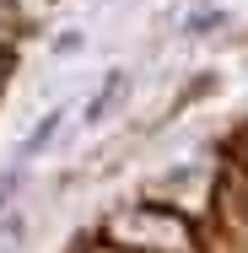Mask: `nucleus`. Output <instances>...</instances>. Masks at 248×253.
<instances>
[{
  "mask_svg": "<svg viewBox=\"0 0 248 253\" xmlns=\"http://www.w3.org/2000/svg\"><path fill=\"white\" fill-rule=\"evenodd\" d=\"M108 248L113 253H199V232L189 215L167 210V205H124L113 221H108Z\"/></svg>",
  "mask_w": 248,
  "mask_h": 253,
  "instance_id": "f257e3e1",
  "label": "nucleus"
},
{
  "mask_svg": "<svg viewBox=\"0 0 248 253\" xmlns=\"http://www.w3.org/2000/svg\"><path fill=\"white\" fill-rule=\"evenodd\" d=\"M130 97V70H108L98 81V92L87 97V108H81V124L87 129H98V124H108L113 113H119V102Z\"/></svg>",
  "mask_w": 248,
  "mask_h": 253,
  "instance_id": "f03ea898",
  "label": "nucleus"
},
{
  "mask_svg": "<svg viewBox=\"0 0 248 253\" xmlns=\"http://www.w3.org/2000/svg\"><path fill=\"white\" fill-rule=\"evenodd\" d=\"M59 124H65V108H49V113H44V119L33 124V135H27V140L16 146V162H11V167L22 172V162H38V156L49 151V140L59 135Z\"/></svg>",
  "mask_w": 248,
  "mask_h": 253,
  "instance_id": "7ed1b4c3",
  "label": "nucleus"
},
{
  "mask_svg": "<svg viewBox=\"0 0 248 253\" xmlns=\"http://www.w3.org/2000/svg\"><path fill=\"white\" fill-rule=\"evenodd\" d=\"M81 49H87V33H81V27H65V33H54V43H49L54 59H70V54H81Z\"/></svg>",
  "mask_w": 248,
  "mask_h": 253,
  "instance_id": "20e7f679",
  "label": "nucleus"
},
{
  "mask_svg": "<svg viewBox=\"0 0 248 253\" xmlns=\"http://www.w3.org/2000/svg\"><path fill=\"white\" fill-rule=\"evenodd\" d=\"M16 183H22V172L5 167V172H0V215H5V205H11V194H16Z\"/></svg>",
  "mask_w": 248,
  "mask_h": 253,
  "instance_id": "39448f33",
  "label": "nucleus"
}]
</instances>
